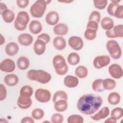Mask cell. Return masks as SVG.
<instances>
[{"mask_svg": "<svg viewBox=\"0 0 123 123\" xmlns=\"http://www.w3.org/2000/svg\"><path fill=\"white\" fill-rule=\"evenodd\" d=\"M102 103L103 100L99 96L94 94H86L79 98L77 108L82 113L91 115L98 110Z\"/></svg>", "mask_w": 123, "mask_h": 123, "instance_id": "6da1fadb", "label": "cell"}, {"mask_svg": "<svg viewBox=\"0 0 123 123\" xmlns=\"http://www.w3.org/2000/svg\"><path fill=\"white\" fill-rule=\"evenodd\" d=\"M29 21L28 13L25 11H20L18 13L14 20V26L18 31H23L26 29Z\"/></svg>", "mask_w": 123, "mask_h": 123, "instance_id": "7a4b0ae2", "label": "cell"}, {"mask_svg": "<svg viewBox=\"0 0 123 123\" xmlns=\"http://www.w3.org/2000/svg\"><path fill=\"white\" fill-rule=\"evenodd\" d=\"M47 3L44 0H37L30 8V12L31 15L35 18L41 17L46 9Z\"/></svg>", "mask_w": 123, "mask_h": 123, "instance_id": "3957f363", "label": "cell"}, {"mask_svg": "<svg viewBox=\"0 0 123 123\" xmlns=\"http://www.w3.org/2000/svg\"><path fill=\"white\" fill-rule=\"evenodd\" d=\"M106 47L112 59L117 60L121 58L122 54V49L117 41L113 39L108 41Z\"/></svg>", "mask_w": 123, "mask_h": 123, "instance_id": "277c9868", "label": "cell"}, {"mask_svg": "<svg viewBox=\"0 0 123 123\" xmlns=\"http://www.w3.org/2000/svg\"><path fill=\"white\" fill-rule=\"evenodd\" d=\"M35 96L37 101L46 103L49 102L51 98V93L48 89L40 88L36 90Z\"/></svg>", "mask_w": 123, "mask_h": 123, "instance_id": "5b68a950", "label": "cell"}, {"mask_svg": "<svg viewBox=\"0 0 123 123\" xmlns=\"http://www.w3.org/2000/svg\"><path fill=\"white\" fill-rule=\"evenodd\" d=\"M111 59L108 55H98L93 60V65L96 69H101L107 66L110 62Z\"/></svg>", "mask_w": 123, "mask_h": 123, "instance_id": "8992f818", "label": "cell"}, {"mask_svg": "<svg viewBox=\"0 0 123 123\" xmlns=\"http://www.w3.org/2000/svg\"><path fill=\"white\" fill-rule=\"evenodd\" d=\"M106 35L109 38L123 37V25L122 24L114 26L110 30L106 31Z\"/></svg>", "mask_w": 123, "mask_h": 123, "instance_id": "52a82bcc", "label": "cell"}, {"mask_svg": "<svg viewBox=\"0 0 123 123\" xmlns=\"http://www.w3.org/2000/svg\"><path fill=\"white\" fill-rule=\"evenodd\" d=\"M15 68V65L14 61L9 58L5 59L0 63V70L3 72H12Z\"/></svg>", "mask_w": 123, "mask_h": 123, "instance_id": "ba28073f", "label": "cell"}, {"mask_svg": "<svg viewBox=\"0 0 123 123\" xmlns=\"http://www.w3.org/2000/svg\"><path fill=\"white\" fill-rule=\"evenodd\" d=\"M68 42L70 47L75 50L81 49L84 46V42L82 39L77 36H72L68 39Z\"/></svg>", "mask_w": 123, "mask_h": 123, "instance_id": "9c48e42d", "label": "cell"}, {"mask_svg": "<svg viewBox=\"0 0 123 123\" xmlns=\"http://www.w3.org/2000/svg\"><path fill=\"white\" fill-rule=\"evenodd\" d=\"M108 71L111 77L115 79L121 78L123 75L122 67L116 63L111 65L108 68Z\"/></svg>", "mask_w": 123, "mask_h": 123, "instance_id": "30bf717a", "label": "cell"}, {"mask_svg": "<svg viewBox=\"0 0 123 123\" xmlns=\"http://www.w3.org/2000/svg\"><path fill=\"white\" fill-rule=\"evenodd\" d=\"M52 64L55 68V71L60 70L68 66L66 64L64 58L61 55L59 54L56 55L53 57L52 60Z\"/></svg>", "mask_w": 123, "mask_h": 123, "instance_id": "8fae6325", "label": "cell"}, {"mask_svg": "<svg viewBox=\"0 0 123 123\" xmlns=\"http://www.w3.org/2000/svg\"><path fill=\"white\" fill-rule=\"evenodd\" d=\"M32 101L31 97H26L19 95L17 101V104L19 108L23 110L27 109L31 106Z\"/></svg>", "mask_w": 123, "mask_h": 123, "instance_id": "7c38bea8", "label": "cell"}, {"mask_svg": "<svg viewBox=\"0 0 123 123\" xmlns=\"http://www.w3.org/2000/svg\"><path fill=\"white\" fill-rule=\"evenodd\" d=\"M59 20V15L58 13L54 11L49 12L46 17L45 21L47 23L50 25H56Z\"/></svg>", "mask_w": 123, "mask_h": 123, "instance_id": "4fadbf2b", "label": "cell"}, {"mask_svg": "<svg viewBox=\"0 0 123 123\" xmlns=\"http://www.w3.org/2000/svg\"><path fill=\"white\" fill-rule=\"evenodd\" d=\"M46 44L43 40L37 39L34 44L33 49L35 53L37 55L43 54L46 50Z\"/></svg>", "mask_w": 123, "mask_h": 123, "instance_id": "5bb4252c", "label": "cell"}, {"mask_svg": "<svg viewBox=\"0 0 123 123\" xmlns=\"http://www.w3.org/2000/svg\"><path fill=\"white\" fill-rule=\"evenodd\" d=\"M18 41L22 46H28L32 43L33 38L29 34L23 33L18 36Z\"/></svg>", "mask_w": 123, "mask_h": 123, "instance_id": "9a60e30c", "label": "cell"}, {"mask_svg": "<svg viewBox=\"0 0 123 123\" xmlns=\"http://www.w3.org/2000/svg\"><path fill=\"white\" fill-rule=\"evenodd\" d=\"M63 83L66 86L69 88H74L78 85L79 80L77 77L72 75H68L64 77Z\"/></svg>", "mask_w": 123, "mask_h": 123, "instance_id": "2e32d148", "label": "cell"}, {"mask_svg": "<svg viewBox=\"0 0 123 123\" xmlns=\"http://www.w3.org/2000/svg\"><path fill=\"white\" fill-rule=\"evenodd\" d=\"M54 34L57 36L66 35L69 31L68 26L62 23H59L55 25L53 28Z\"/></svg>", "mask_w": 123, "mask_h": 123, "instance_id": "e0dca14e", "label": "cell"}, {"mask_svg": "<svg viewBox=\"0 0 123 123\" xmlns=\"http://www.w3.org/2000/svg\"><path fill=\"white\" fill-rule=\"evenodd\" d=\"M19 46L14 42H11L8 43L5 48L6 53L10 56L15 55L19 51Z\"/></svg>", "mask_w": 123, "mask_h": 123, "instance_id": "ac0fdd59", "label": "cell"}, {"mask_svg": "<svg viewBox=\"0 0 123 123\" xmlns=\"http://www.w3.org/2000/svg\"><path fill=\"white\" fill-rule=\"evenodd\" d=\"M38 74L36 81L41 84H45L50 81L51 76L49 73L42 70H38Z\"/></svg>", "mask_w": 123, "mask_h": 123, "instance_id": "d6986e66", "label": "cell"}, {"mask_svg": "<svg viewBox=\"0 0 123 123\" xmlns=\"http://www.w3.org/2000/svg\"><path fill=\"white\" fill-rule=\"evenodd\" d=\"M29 28L30 31L34 35H37L41 32L42 30V25L41 23L36 20H33L31 21Z\"/></svg>", "mask_w": 123, "mask_h": 123, "instance_id": "ffe728a7", "label": "cell"}, {"mask_svg": "<svg viewBox=\"0 0 123 123\" xmlns=\"http://www.w3.org/2000/svg\"><path fill=\"white\" fill-rule=\"evenodd\" d=\"M53 45L56 49L61 50L65 48L66 46V42L63 37L61 36H57L53 39Z\"/></svg>", "mask_w": 123, "mask_h": 123, "instance_id": "44dd1931", "label": "cell"}, {"mask_svg": "<svg viewBox=\"0 0 123 123\" xmlns=\"http://www.w3.org/2000/svg\"><path fill=\"white\" fill-rule=\"evenodd\" d=\"M110 110L107 107H103L97 113L91 116V118L94 121H99L103 119L109 115Z\"/></svg>", "mask_w": 123, "mask_h": 123, "instance_id": "7402d4cb", "label": "cell"}, {"mask_svg": "<svg viewBox=\"0 0 123 123\" xmlns=\"http://www.w3.org/2000/svg\"><path fill=\"white\" fill-rule=\"evenodd\" d=\"M4 81L8 86H13L17 84L19 81V78L16 75L10 74H7L4 77Z\"/></svg>", "mask_w": 123, "mask_h": 123, "instance_id": "603a6c76", "label": "cell"}, {"mask_svg": "<svg viewBox=\"0 0 123 123\" xmlns=\"http://www.w3.org/2000/svg\"><path fill=\"white\" fill-rule=\"evenodd\" d=\"M30 64V61L28 58L25 56L20 57L17 61L18 68L21 70H25L28 68Z\"/></svg>", "mask_w": 123, "mask_h": 123, "instance_id": "cb8c5ba5", "label": "cell"}, {"mask_svg": "<svg viewBox=\"0 0 123 123\" xmlns=\"http://www.w3.org/2000/svg\"><path fill=\"white\" fill-rule=\"evenodd\" d=\"M3 20L7 23L12 22L14 19L15 14L12 11L7 9L3 11L1 14Z\"/></svg>", "mask_w": 123, "mask_h": 123, "instance_id": "d4e9b609", "label": "cell"}, {"mask_svg": "<svg viewBox=\"0 0 123 123\" xmlns=\"http://www.w3.org/2000/svg\"><path fill=\"white\" fill-rule=\"evenodd\" d=\"M54 109L58 112H63L65 111L68 107L67 100L64 99H60L54 103Z\"/></svg>", "mask_w": 123, "mask_h": 123, "instance_id": "484cf974", "label": "cell"}, {"mask_svg": "<svg viewBox=\"0 0 123 123\" xmlns=\"http://www.w3.org/2000/svg\"><path fill=\"white\" fill-rule=\"evenodd\" d=\"M101 27L107 30H111L114 26L113 20L109 17H105L103 18L101 21Z\"/></svg>", "mask_w": 123, "mask_h": 123, "instance_id": "4316f807", "label": "cell"}, {"mask_svg": "<svg viewBox=\"0 0 123 123\" xmlns=\"http://www.w3.org/2000/svg\"><path fill=\"white\" fill-rule=\"evenodd\" d=\"M121 99V97L120 94L116 92H112L111 93L108 97V102L112 105H115L118 104Z\"/></svg>", "mask_w": 123, "mask_h": 123, "instance_id": "83f0119b", "label": "cell"}, {"mask_svg": "<svg viewBox=\"0 0 123 123\" xmlns=\"http://www.w3.org/2000/svg\"><path fill=\"white\" fill-rule=\"evenodd\" d=\"M75 74L77 77L81 79L86 78L88 74V70L84 66H78L75 69Z\"/></svg>", "mask_w": 123, "mask_h": 123, "instance_id": "f1b7e54d", "label": "cell"}, {"mask_svg": "<svg viewBox=\"0 0 123 123\" xmlns=\"http://www.w3.org/2000/svg\"><path fill=\"white\" fill-rule=\"evenodd\" d=\"M80 58L79 54L76 52H71L69 54L67 57L68 63L72 65L77 64L80 62Z\"/></svg>", "mask_w": 123, "mask_h": 123, "instance_id": "f546056e", "label": "cell"}, {"mask_svg": "<svg viewBox=\"0 0 123 123\" xmlns=\"http://www.w3.org/2000/svg\"><path fill=\"white\" fill-rule=\"evenodd\" d=\"M116 85L115 81L111 78H106L103 80L102 86L104 90L113 89Z\"/></svg>", "mask_w": 123, "mask_h": 123, "instance_id": "4dcf8cb0", "label": "cell"}, {"mask_svg": "<svg viewBox=\"0 0 123 123\" xmlns=\"http://www.w3.org/2000/svg\"><path fill=\"white\" fill-rule=\"evenodd\" d=\"M33 90L32 87L28 85L23 86L20 90V95L26 97H31L32 95Z\"/></svg>", "mask_w": 123, "mask_h": 123, "instance_id": "1f68e13d", "label": "cell"}, {"mask_svg": "<svg viewBox=\"0 0 123 123\" xmlns=\"http://www.w3.org/2000/svg\"><path fill=\"white\" fill-rule=\"evenodd\" d=\"M68 96L67 93L63 90H58L56 91L53 95L52 101L55 103L56 101L60 99H64L67 100Z\"/></svg>", "mask_w": 123, "mask_h": 123, "instance_id": "d6a6232c", "label": "cell"}, {"mask_svg": "<svg viewBox=\"0 0 123 123\" xmlns=\"http://www.w3.org/2000/svg\"><path fill=\"white\" fill-rule=\"evenodd\" d=\"M102 79H97L95 80L92 84V87L94 91L96 92H102L104 89L102 86Z\"/></svg>", "mask_w": 123, "mask_h": 123, "instance_id": "836d02e7", "label": "cell"}, {"mask_svg": "<svg viewBox=\"0 0 123 123\" xmlns=\"http://www.w3.org/2000/svg\"><path fill=\"white\" fill-rule=\"evenodd\" d=\"M31 115L33 118L35 120H41L44 117V112L43 110L41 109L36 108L32 111Z\"/></svg>", "mask_w": 123, "mask_h": 123, "instance_id": "e575fe53", "label": "cell"}, {"mask_svg": "<svg viewBox=\"0 0 123 123\" xmlns=\"http://www.w3.org/2000/svg\"><path fill=\"white\" fill-rule=\"evenodd\" d=\"M67 122L68 123H83L84 118L80 115H71L68 117Z\"/></svg>", "mask_w": 123, "mask_h": 123, "instance_id": "d590c367", "label": "cell"}, {"mask_svg": "<svg viewBox=\"0 0 123 123\" xmlns=\"http://www.w3.org/2000/svg\"><path fill=\"white\" fill-rule=\"evenodd\" d=\"M85 37L88 40H94L97 36V31L92 29H86L84 33Z\"/></svg>", "mask_w": 123, "mask_h": 123, "instance_id": "8d00e7d4", "label": "cell"}, {"mask_svg": "<svg viewBox=\"0 0 123 123\" xmlns=\"http://www.w3.org/2000/svg\"><path fill=\"white\" fill-rule=\"evenodd\" d=\"M111 116L115 118L116 120L120 119L123 116V110L122 108L116 107L114 108L111 111Z\"/></svg>", "mask_w": 123, "mask_h": 123, "instance_id": "74e56055", "label": "cell"}, {"mask_svg": "<svg viewBox=\"0 0 123 123\" xmlns=\"http://www.w3.org/2000/svg\"><path fill=\"white\" fill-rule=\"evenodd\" d=\"M101 19L100 13L97 11H93L89 15L88 20L93 21L97 22L98 24L99 23Z\"/></svg>", "mask_w": 123, "mask_h": 123, "instance_id": "f35d334b", "label": "cell"}, {"mask_svg": "<svg viewBox=\"0 0 123 123\" xmlns=\"http://www.w3.org/2000/svg\"><path fill=\"white\" fill-rule=\"evenodd\" d=\"M38 74V71L34 69L29 70L26 74L27 77L31 80L37 81Z\"/></svg>", "mask_w": 123, "mask_h": 123, "instance_id": "ab89813d", "label": "cell"}, {"mask_svg": "<svg viewBox=\"0 0 123 123\" xmlns=\"http://www.w3.org/2000/svg\"><path fill=\"white\" fill-rule=\"evenodd\" d=\"M94 6L99 9H104L107 6L108 1L107 0H93Z\"/></svg>", "mask_w": 123, "mask_h": 123, "instance_id": "60d3db41", "label": "cell"}, {"mask_svg": "<svg viewBox=\"0 0 123 123\" xmlns=\"http://www.w3.org/2000/svg\"><path fill=\"white\" fill-rule=\"evenodd\" d=\"M63 121V117L60 113H54L51 117V122L52 123H62Z\"/></svg>", "mask_w": 123, "mask_h": 123, "instance_id": "b9f144b4", "label": "cell"}, {"mask_svg": "<svg viewBox=\"0 0 123 123\" xmlns=\"http://www.w3.org/2000/svg\"><path fill=\"white\" fill-rule=\"evenodd\" d=\"M119 5L118 3H114L111 2L109 4L107 8V12L111 16H114V12L117 8V7Z\"/></svg>", "mask_w": 123, "mask_h": 123, "instance_id": "7bdbcfd3", "label": "cell"}, {"mask_svg": "<svg viewBox=\"0 0 123 123\" xmlns=\"http://www.w3.org/2000/svg\"><path fill=\"white\" fill-rule=\"evenodd\" d=\"M114 16L118 19H123V6L119 5L116 8L114 13Z\"/></svg>", "mask_w": 123, "mask_h": 123, "instance_id": "ee69618b", "label": "cell"}, {"mask_svg": "<svg viewBox=\"0 0 123 123\" xmlns=\"http://www.w3.org/2000/svg\"><path fill=\"white\" fill-rule=\"evenodd\" d=\"M7 96V90L5 86L2 84H0V100L4 99Z\"/></svg>", "mask_w": 123, "mask_h": 123, "instance_id": "f6af8a7d", "label": "cell"}, {"mask_svg": "<svg viewBox=\"0 0 123 123\" xmlns=\"http://www.w3.org/2000/svg\"><path fill=\"white\" fill-rule=\"evenodd\" d=\"M37 39H41L43 40L46 44H47L49 42L50 40V37L48 34L46 33H42L39 35L37 37Z\"/></svg>", "mask_w": 123, "mask_h": 123, "instance_id": "bcb514c9", "label": "cell"}, {"mask_svg": "<svg viewBox=\"0 0 123 123\" xmlns=\"http://www.w3.org/2000/svg\"><path fill=\"white\" fill-rule=\"evenodd\" d=\"M98 24L97 22L93 21H88L86 25V29H88V28L92 29L96 31L98 30Z\"/></svg>", "mask_w": 123, "mask_h": 123, "instance_id": "7dc6e473", "label": "cell"}, {"mask_svg": "<svg viewBox=\"0 0 123 123\" xmlns=\"http://www.w3.org/2000/svg\"><path fill=\"white\" fill-rule=\"evenodd\" d=\"M16 3L18 6L20 8H25L29 4L28 0H19L16 1Z\"/></svg>", "mask_w": 123, "mask_h": 123, "instance_id": "c3c4849f", "label": "cell"}, {"mask_svg": "<svg viewBox=\"0 0 123 123\" xmlns=\"http://www.w3.org/2000/svg\"><path fill=\"white\" fill-rule=\"evenodd\" d=\"M21 123H34V120L29 116H26L23 118L21 121Z\"/></svg>", "mask_w": 123, "mask_h": 123, "instance_id": "681fc988", "label": "cell"}, {"mask_svg": "<svg viewBox=\"0 0 123 123\" xmlns=\"http://www.w3.org/2000/svg\"><path fill=\"white\" fill-rule=\"evenodd\" d=\"M7 9V6L4 3L2 2H0V14H1L3 11H4Z\"/></svg>", "mask_w": 123, "mask_h": 123, "instance_id": "f907efd6", "label": "cell"}, {"mask_svg": "<svg viewBox=\"0 0 123 123\" xmlns=\"http://www.w3.org/2000/svg\"><path fill=\"white\" fill-rule=\"evenodd\" d=\"M104 122H105V123H116L117 122V120H116L115 118H114V117L111 116V117H109V118H108L107 119H106V120L104 121Z\"/></svg>", "mask_w": 123, "mask_h": 123, "instance_id": "816d5d0a", "label": "cell"}, {"mask_svg": "<svg viewBox=\"0 0 123 123\" xmlns=\"http://www.w3.org/2000/svg\"><path fill=\"white\" fill-rule=\"evenodd\" d=\"M5 42V38L2 36V35H0V45H2L3 43Z\"/></svg>", "mask_w": 123, "mask_h": 123, "instance_id": "f5cc1de1", "label": "cell"}, {"mask_svg": "<svg viewBox=\"0 0 123 123\" xmlns=\"http://www.w3.org/2000/svg\"><path fill=\"white\" fill-rule=\"evenodd\" d=\"M0 123H8V122L5 119L0 118Z\"/></svg>", "mask_w": 123, "mask_h": 123, "instance_id": "db71d44e", "label": "cell"}, {"mask_svg": "<svg viewBox=\"0 0 123 123\" xmlns=\"http://www.w3.org/2000/svg\"><path fill=\"white\" fill-rule=\"evenodd\" d=\"M111 2L114 3H118L121 1V0H111Z\"/></svg>", "mask_w": 123, "mask_h": 123, "instance_id": "11a10c76", "label": "cell"}, {"mask_svg": "<svg viewBox=\"0 0 123 123\" xmlns=\"http://www.w3.org/2000/svg\"><path fill=\"white\" fill-rule=\"evenodd\" d=\"M60 1V2H68V3H70V2H73V0H72V1Z\"/></svg>", "mask_w": 123, "mask_h": 123, "instance_id": "9f6ffc18", "label": "cell"}, {"mask_svg": "<svg viewBox=\"0 0 123 123\" xmlns=\"http://www.w3.org/2000/svg\"><path fill=\"white\" fill-rule=\"evenodd\" d=\"M46 2L47 4H48L49 2H51V0H46Z\"/></svg>", "mask_w": 123, "mask_h": 123, "instance_id": "6f0895ef", "label": "cell"}]
</instances>
